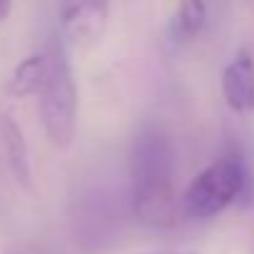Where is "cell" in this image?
Here are the masks:
<instances>
[{"instance_id":"52a82bcc","label":"cell","mask_w":254,"mask_h":254,"mask_svg":"<svg viewBox=\"0 0 254 254\" xmlns=\"http://www.w3.org/2000/svg\"><path fill=\"white\" fill-rule=\"evenodd\" d=\"M48 70H50V60H48V50L40 53H30L25 55L10 72V77L5 80V92L15 100H25V97H38L45 80H48Z\"/></svg>"},{"instance_id":"9c48e42d","label":"cell","mask_w":254,"mask_h":254,"mask_svg":"<svg viewBox=\"0 0 254 254\" xmlns=\"http://www.w3.org/2000/svg\"><path fill=\"white\" fill-rule=\"evenodd\" d=\"M13 5H15V0H0V23L10 18V13H13Z\"/></svg>"},{"instance_id":"30bf717a","label":"cell","mask_w":254,"mask_h":254,"mask_svg":"<svg viewBox=\"0 0 254 254\" xmlns=\"http://www.w3.org/2000/svg\"><path fill=\"white\" fill-rule=\"evenodd\" d=\"M142 254H197V252H185V249H162V252H142Z\"/></svg>"},{"instance_id":"ba28073f","label":"cell","mask_w":254,"mask_h":254,"mask_svg":"<svg viewBox=\"0 0 254 254\" xmlns=\"http://www.w3.org/2000/svg\"><path fill=\"white\" fill-rule=\"evenodd\" d=\"M209 20L207 0H175V10L170 20V33L177 43H194Z\"/></svg>"},{"instance_id":"7a4b0ae2","label":"cell","mask_w":254,"mask_h":254,"mask_svg":"<svg viewBox=\"0 0 254 254\" xmlns=\"http://www.w3.org/2000/svg\"><path fill=\"white\" fill-rule=\"evenodd\" d=\"M48 60L50 70L38 95V112L48 142L55 150L65 152L75 145L77 137V115H80L77 85L63 43L53 40L48 45Z\"/></svg>"},{"instance_id":"8992f818","label":"cell","mask_w":254,"mask_h":254,"mask_svg":"<svg viewBox=\"0 0 254 254\" xmlns=\"http://www.w3.org/2000/svg\"><path fill=\"white\" fill-rule=\"evenodd\" d=\"M0 147H3L5 162L15 182L25 190L33 187V160H30V147L25 140L23 127L18 120L8 112H0Z\"/></svg>"},{"instance_id":"277c9868","label":"cell","mask_w":254,"mask_h":254,"mask_svg":"<svg viewBox=\"0 0 254 254\" xmlns=\"http://www.w3.org/2000/svg\"><path fill=\"white\" fill-rule=\"evenodd\" d=\"M58 20L67 45L92 50L107 33L110 0H58Z\"/></svg>"},{"instance_id":"6da1fadb","label":"cell","mask_w":254,"mask_h":254,"mask_svg":"<svg viewBox=\"0 0 254 254\" xmlns=\"http://www.w3.org/2000/svg\"><path fill=\"white\" fill-rule=\"evenodd\" d=\"M177 150L160 130H142L130 152V197L140 224L170 229L182 212L177 187Z\"/></svg>"},{"instance_id":"5b68a950","label":"cell","mask_w":254,"mask_h":254,"mask_svg":"<svg viewBox=\"0 0 254 254\" xmlns=\"http://www.w3.org/2000/svg\"><path fill=\"white\" fill-rule=\"evenodd\" d=\"M222 97L237 115L254 112V58L249 50H239L222 70Z\"/></svg>"},{"instance_id":"3957f363","label":"cell","mask_w":254,"mask_h":254,"mask_svg":"<svg viewBox=\"0 0 254 254\" xmlns=\"http://www.w3.org/2000/svg\"><path fill=\"white\" fill-rule=\"evenodd\" d=\"M249 170L239 155H222L192 177L180 197L182 214L190 219H214L249 192Z\"/></svg>"}]
</instances>
